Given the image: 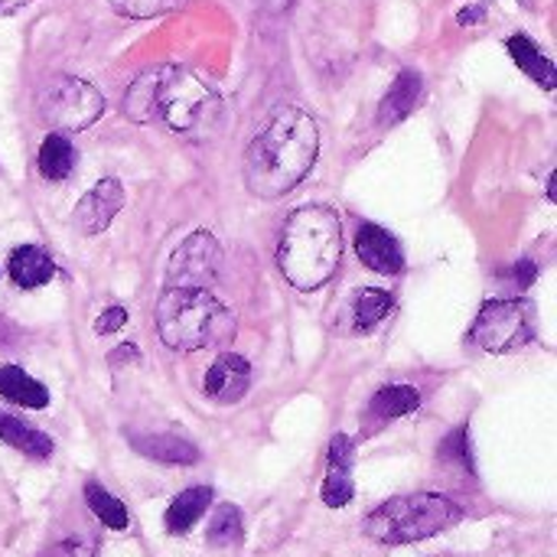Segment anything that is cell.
Listing matches in <instances>:
<instances>
[{"instance_id":"7a4b0ae2","label":"cell","mask_w":557,"mask_h":557,"mask_svg":"<svg viewBox=\"0 0 557 557\" xmlns=\"http://www.w3.org/2000/svg\"><path fill=\"white\" fill-rule=\"evenodd\" d=\"M317 153V121L304 108H277L245 153V183L261 199H281L313 170Z\"/></svg>"},{"instance_id":"6da1fadb","label":"cell","mask_w":557,"mask_h":557,"mask_svg":"<svg viewBox=\"0 0 557 557\" xmlns=\"http://www.w3.org/2000/svg\"><path fill=\"white\" fill-rule=\"evenodd\" d=\"M124 114L134 124L163 121L173 134L206 140L222 127L225 101L193 72L180 65H157L131 82L124 95Z\"/></svg>"},{"instance_id":"52a82bcc","label":"cell","mask_w":557,"mask_h":557,"mask_svg":"<svg viewBox=\"0 0 557 557\" xmlns=\"http://www.w3.org/2000/svg\"><path fill=\"white\" fill-rule=\"evenodd\" d=\"M532 336V307L525 300H486L470 333V339L486 352H512Z\"/></svg>"},{"instance_id":"f1b7e54d","label":"cell","mask_w":557,"mask_h":557,"mask_svg":"<svg viewBox=\"0 0 557 557\" xmlns=\"http://www.w3.org/2000/svg\"><path fill=\"white\" fill-rule=\"evenodd\" d=\"M49 557H91V545L78 542V539H69V542H59Z\"/></svg>"},{"instance_id":"4fadbf2b","label":"cell","mask_w":557,"mask_h":557,"mask_svg":"<svg viewBox=\"0 0 557 557\" xmlns=\"http://www.w3.org/2000/svg\"><path fill=\"white\" fill-rule=\"evenodd\" d=\"M418 408H421V395L411 385H385V388H379L372 395L366 418H369V424L382 428V424L398 421V418H405V414H411Z\"/></svg>"},{"instance_id":"5b68a950","label":"cell","mask_w":557,"mask_h":557,"mask_svg":"<svg viewBox=\"0 0 557 557\" xmlns=\"http://www.w3.org/2000/svg\"><path fill=\"white\" fill-rule=\"evenodd\" d=\"M460 519V506L441 493L395 496L366 516V535L379 545H411L454 529Z\"/></svg>"},{"instance_id":"d6a6232c","label":"cell","mask_w":557,"mask_h":557,"mask_svg":"<svg viewBox=\"0 0 557 557\" xmlns=\"http://www.w3.org/2000/svg\"><path fill=\"white\" fill-rule=\"evenodd\" d=\"M26 3H33V0H0V13H13V10H20Z\"/></svg>"},{"instance_id":"484cf974","label":"cell","mask_w":557,"mask_h":557,"mask_svg":"<svg viewBox=\"0 0 557 557\" xmlns=\"http://www.w3.org/2000/svg\"><path fill=\"white\" fill-rule=\"evenodd\" d=\"M186 0H111V7L131 20H147V16H160L166 10H176L183 7Z\"/></svg>"},{"instance_id":"3957f363","label":"cell","mask_w":557,"mask_h":557,"mask_svg":"<svg viewBox=\"0 0 557 557\" xmlns=\"http://www.w3.org/2000/svg\"><path fill=\"white\" fill-rule=\"evenodd\" d=\"M339 255H343V232H339V219L330 209L304 206L290 212L277 248V268L290 287L297 290L323 287L336 274Z\"/></svg>"},{"instance_id":"4dcf8cb0","label":"cell","mask_w":557,"mask_h":557,"mask_svg":"<svg viewBox=\"0 0 557 557\" xmlns=\"http://www.w3.org/2000/svg\"><path fill=\"white\" fill-rule=\"evenodd\" d=\"M483 16H486V7H483V3H473V7H467V10H460L457 23H460V26H473V23H480Z\"/></svg>"},{"instance_id":"4316f807","label":"cell","mask_w":557,"mask_h":557,"mask_svg":"<svg viewBox=\"0 0 557 557\" xmlns=\"http://www.w3.org/2000/svg\"><path fill=\"white\" fill-rule=\"evenodd\" d=\"M326 460H330V470L352 473V463H356V444H352L346 434H336V437L330 441V454H326Z\"/></svg>"},{"instance_id":"ffe728a7","label":"cell","mask_w":557,"mask_h":557,"mask_svg":"<svg viewBox=\"0 0 557 557\" xmlns=\"http://www.w3.org/2000/svg\"><path fill=\"white\" fill-rule=\"evenodd\" d=\"M36 166H39V173H42L49 183L69 180L72 170H75V147H72V140H69L62 131H52V134L42 140V147H39Z\"/></svg>"},{"instance_id":"7c38bea8","label":"cell","mask_w":557,"mask_h":557,"mask_svg":"<svg viewBox=\"0 0 557 557\" xmlns=\"http://www.w3.org/2000/svg\"><path fill=\"white\" fill-rule=\"evenodd\" d=\"M7 271H10V281L23 290H33V287H42L55 277V264L52 258L36 248V245H20L10 251V261H7Z\"/></svg>"},{"instance_id":"277c9868","label":"cell","mask_w":557,"mask_h":557,"mask_svg":"<svg viewBox=\"0 0 557 557\" xmlns=\"http://www.w3.org/2000/svg\"><path fill=\"white\" fill-rule=\"evenodd\" d=\"M157 333L176 352L225 346L235 336L228 307L202 287H166L157 300Z\"/></svg>"},{"instance_id":"603a6c76","label":"cell","mask_w":557,"mask_h":557,"mask_svg":"<svg viewBox=\"0 0 557 557\" xmlns=\"http://www.w3.org/2000/svg\"><path fill=\"white\" fill-rule=\"evenodd\" d=\"M392 310V294L388 290H379V287H366L356 294L352 300V317H356V330H372L379 326Z\"/></svg>"},{"instance_id":"ba28073f","label":"cell","mask_w":557,"mask_h":557,"mask_svg":"<svg viewBox=\"0 0 557 557\" xmlns=\"http://www.w3.org/2000/svg\"><path fill=\"white\" fill-rule=\"evenodd\" d=\"M222 271V248L209 232H193L166 261L170 287H202L209 290Z\"/></svg>"},{"instance_id":"7402d4cb","label":"cell","mask_w":557,"mask_h":557,"mask_svg":"<svg viewBox=\"0 0 557 557\" xmlns=\"http://www.w3.org/2000/svg\"><path fill=\"white\" fill-rule=\"evenodd\" d=\"M206 539H209L212 548H235V545H242V539H245V516H242V509L232 506V503H222L215 509L212 522H209V535Z\"/></svg>"},{"instance_id":"2e32d148","label":"cell","mask_w":557,"mask_h":557,"mask_svg":"<svg viewBox=\"0 0 557 557\" xmlns=\"http://www.w3.org/2000/svg\"><path fill=\"white\" fill-rule=\"evenodd\" d=\"M209 506H212V490H209V486H193V490L180 493V496L170 503L166 516H163L166 532H170V535H186V532L206 516Z\"/></svg>"},{"instance_id":"9a60e30c","label":"cell","mask_w":557,"mask_h":557,"mask_svg":"<svg viewBox=\"0 0 557 557\" xmlns=\"http://www.w3.org/2000/svg\"><path fill=\"white\" fill-rule=\"evenodd\" d=\"M421 91H424V78H421V72L405 69V72L392 82V88H388V95H385V101H382V108H379L382 124H395V121L408 117V114L414 111V104H418Z\"/></svg>"},{"instance_id":"5bb4252c","label":"cell","mask_w":557,"mask_h":557,"mask_svg":"<svg viewBox=\"0 0 557 557\" xmlns=\"http://www.w3.org/2000/svg\"><path fill=\"white\" fill-rule=\"evenodd\" d=\"M131 447L157 463H176V467L199 463V450L189 441L173 437V434H140V437H131Z\"/></svg>"},{"instance_id":"8992f818","label":"cell","mask_w":557,"mask_h":557,"mask_svg":"<svg viewBox=\"0 0 557 557\" xmlns=\"http://www.w3.org/2000/svg\"><path fill=\"white\" fill-rule=\"evenodd\" d=\"M101 111H104V98L85 78H59L39 98V117L62 134L85 131L101 117Z\"/></svg>"},{"instance_id":"f546056e","label":"cell","mask_w":557,"mask_h":557,"mask_svg":"<svg viewBox=\"0 0 557 557\" xmlns=\"http://www.w3.org/2000/svg\"><path fill=\"white\" fill-rule=\"evenodd\" d=\"M512 271H516V281H519L522 290H529V287L535 284V277H539V264H535V261H519Z\"/></svg>"},{"instance_id":"cb8c5ba5","label":"cell","mask_w":557,"mask_h":557,"mask_svg":"<svg viewBox=\"0 0 557 557\" xmlns=\"http://www.w3.org/2000/svg\"><path fill=\"white\" fill-rule=\"evenodd\" d=\"M441 460L450 467H460L463 473H473V447H470V428H457L441 444Z\"/></svg>"},{"instance_id":"30bf717a","label":"cell","mask_w":557,"mask_h":557,"mask_svg":"<svg viewBox=\"0 0 557 557\" xmlns=\"http://www.w3.org/2000/svg\"><path fill=\"white\" fill-rule=\"evenodd\" d=\"M356 255L366 268L379 271V274H398L405 268V251L398 245V238L392 232H385L375 222L359 225L356 232Z\"/></svg>"},{"instance_id":"d4e9b609","label":"cell","mask_w":557,"mask_h":557,"mask_svg":"<svg viewBox=\"0 0 557 557\" xmlns=\"http://www.w3.org/2000/svg\"><path fill=\"white\" fill-rule=\"evenodd\" d=\"M320 496H323V503H326L330 509H343V506H349V503H352V496H356L352 476H349V473H343V470H330V476L323 480Z\"/></svg>"},{"instance_id":"e0dca14e","label":"cell","mask_w":557,"mask_h":557,"mask_svg":"<svg viewBox=\"0 0 557 557\" xmlns=\"http://www.w3.org/2000/svg\"><path fill=\"white\" fill-rule=\"evenodd\" d=\"M0 398H7L10 405H20V408L39 411L49 405V388L42 382H36L33 375H26L23 369L3 366L0 369Z\"/></svg>"},{"instance_id":"d6986e66","label":"cell","mask_w":557,"mask_h":557,"mask_svg":"<svg viewBox=\"0 0 557 557\" xmlns=\"http://www.w3.org/2000/svg\"><path fill=\"white\" fill-rule=\"evenodd\" d=\"M0 441L10 444L13 450L33 457V460L52 457V437L49 434H42V431H36V428L23 424L20 418H10L3 411H0Z\"/></svg>"},{"instance_id":"1f68e13d","label":"cell","mask_w":557,"mask_h":557,"mask_svg":"<svg viewBox=\"0 0 557 557\" xmlns=\"http://www.w3.org/2000/svg\"><path fill=\"white\" fill-rule=\"evenodd\" d=\"M127 359H140V356H137V349H134L131 343H124L117 352H111V356H108V362H111V366H121V362H127Z\"/></svg>"},{"instance_id":"8fae6325","label":"cell","mask_w":557,"mask_h":557,"mask_svg":"<svg viewBox=\"0 0 557 557\" xmlns=\"http://www.w3.org/2000/svg\"><path fill=\"white\" fill-rule=\"evenodd\" d=\"M248 385H251V366H248V359H242V356H235V352L219 356V359L209 366L206 382H202L206 395H209L212 401H219V405H235V401H242L245 392H248Z\"/></svg>"},{"instance_id":"ac0fdd59","label":"cell","mask_w":557,"mask_h":557,"mask_svg":"<svg viewBox=\"0 0 557 557\" xmlns=\"http://www.w3.org/2000/svg\"><path fill=\"white\" fill-rule=\"evenodd\" d=\"M506 49H509V55L516 59V65L525 72V75H532L542 88H555L557 85V72H555V62L535 46V39H529V36H522V33H516V36H509V42H506Z\"/></svg>"},{"instance_id":"9c48e42d","label":"cell","mask_w":557,"mask_h":557,"mask_svg":"<svg viewBox=\"0 0 557 557\" xmlns=\"http://www.w3.org/2000/svg\"><path fill=\"white\" fill-rule=\"evenodd\" d=\"M124 206V189L117 180H101L95 189H88L78 206H75V225L85 235H98L111 225V219L121 212Z\"/></svg>"},{"instance_id":"44dd1931","label":"cell","mask_w":557,"mask_h":557,"mask_svg":"<svg viewBox=\"0 0 557 557\" xmlns=\"http://www.w3.org/2000/svg\"><path fill=\"white\" fill-rule=\"evenodd\" d=\"M85 503H88V509L95 512V519L101 525H108L114 532H124L127 529V509H124V503L117 496H111L98 480H88L85 483Z\"/></svg>"},{"instance_id":"83f0119b","label":"cell","mask_w":557,"mask_h":557,"mask_svg":"<svg viewBox=\"0 0 557 557\" xmlns=\"http://www.w3.org/2000/svg\"><path fill=\"white\" fill-rule=\"evenodd\" d=\"M127 323V310L124 307H108L101 317H98V323H95V330L101 333V336H108V333H114V330H121Z\"/></svg>"}]
</instances>
